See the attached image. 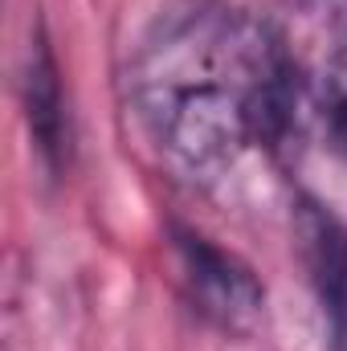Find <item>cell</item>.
<instances>
[{"mask_svg":"<svg viewBox=\"0 0 347 351\" xmlns=\"http://www.w3.org/2000/svg\"><path fill=\"white\" fill-rule=\"evenodd\" d=\"M131 98L152 139L192 172L278 143L298 110V74L270 12L237 0L168 8L131 66Z\"/></svg>","mask_w":347,"mask_h":351,"instance_id":"6da1fadb","label":"cell"},{"mask_svg":"<svg viewBox=\"0 0 347 351\" xmlns=\"http://www.w3.org/2000/svg\"><path fill=\"white\" fill-rule=\"evenodd\" d=\"M176 254H180V269L184 282L192 290V302L221 327H250L261 315L265 290L254 278V269L225 254L221 245H213L200 233L180 229L176 233Z\"/></svg>","mask_w":347,"mask_h":351,"instance_id":"7a4b0ae2","label":"cell"},{"mask_svg":"<svg viewBox=\"0 0 347 351\" xmlns=\"http://www.w3.org/2000/svg\"><path fill=\"white\" fill-rule=\"evenodd\" d=\"M294 233L331 331V348L347 351V225L319 200L302 196L294 208Z\"/></svg>","mask_w":347,"mask_h":351,"instance_id":"3957f363","label":"cell"},{"mask_svg":"<svg viewBox=\"0 0 347 351\" xmlns=\"http://www.w3.org/2000/svg\"><path fill=\"white\" fill-rule=\"evenodd\" d=\"M25 114H29V131L37 139L41 160L49 164V172H62L66 160H70V123H66L62 82H58V66H53L45 33H37L33 49H29V66H25Z\"/></svg>","mask_w":347,"mask_h":351,"instance_id":"277c9868","label":"cell"},{"mask_svg":"<svg viewBox=\"0 0 347 351\" xmlns=\"http://www.w3.org/2000/svg\"><path fill=\"white\" fill-rule=\"evenodd\" d=\"M331 139H335V152L347 156V102H339L331 110Z\"/></svg>","mask_w":347,"mask_h":351,"instance_id":"5b68a950","label":"cell"},{"mask_svg":"<svg viewBox=\"0 0 347 351\" xmlns=\"http://www.w3.org/2000/svg\"><path fill=\"white\" fill-rule=\"evenodd\" d=\"M315 12H323V16H344L347 12V0H307Z\"/></svg>","mask_w":347,"mask_h":351,"instance_id":"8992f818","label":"cell"}]
</instances>
